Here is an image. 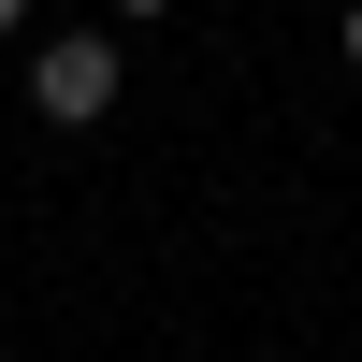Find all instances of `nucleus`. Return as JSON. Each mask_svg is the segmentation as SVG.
<instances>
[{"label":"nucleus","mask_w":362,"mask_h":362,"mask_svg":"<svg viewBox=\"0 0 362 362\" xmlns=\"http://www.w3.org/2000/svg\"><path fill=\"white\" fill-rule=\"evenodd\" d=\"M116 15H145V29H160V15H174V0H116Z\"/></svg>","instance_id":"nucleus-2"},{"label":"nucleus","mask_w":362,"mask_h":362,"mask_svg":"<svg viewBox=\"0 0 362 362\" xmlns=\"http://www.w3.org/2000/svg\"><path fill=\"white\" fill-rule=\"evenodd\" d=\"M334 44H348V58H362V0H348V29H334Z\"/></svg>","instance_id":"nucleus-4"},{"label":"nucleus","mask_w":362,"mask_h":362,"mask_svg":"<svg viewBox=\"0 0 362 362\" xmlns=\"http://www.w3.org/2000/svg\"><path fill=\"white\" fill-rule=\"evenodd\" d=\"M15 29H29V0H0V44H15Z\"/></svg>","instance_id":"nucleus-3"},{"label":"nucleus","mask_w":362,"mask_h":362,"mask_svg":"<svg viewBox=\"0 0 362 362\" xmlns=\"http://www.w3.org/2000/svg\"><path fill=\"white\" fill-rule=\"evenodd\" d=\"M116 87H131L116 29H44V44H29V116H44V131H102Z\"/></svg>","instance_id":"nucleus-1"}]
</instances>
